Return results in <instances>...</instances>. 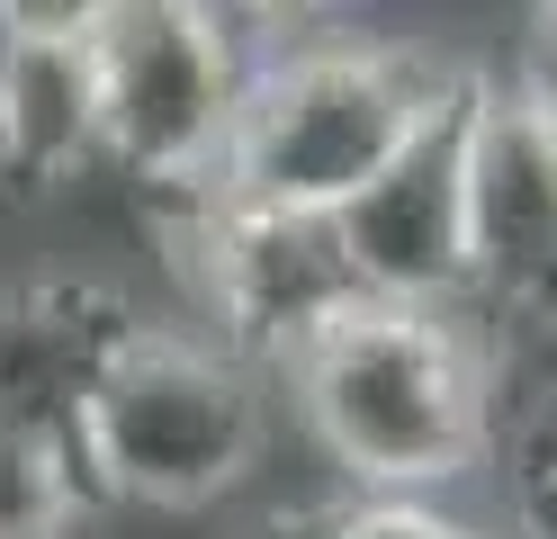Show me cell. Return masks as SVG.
<instances>
[{"label": "cell", "instance_id": "obj_1", "mask_svg": "<svg viewBox=\"0 0 557 539\" xmlns=\"http://www.w3.org/2000/svg\"><path fill=\"white\" fill-rule=\"evenodd\" d=\"M306 431L342 467V494L449 503L495 458V359L459 306H360L288 369Z\"/></svg>", "mask_w": 557, "mask_h": 539}, {"label": "cell", "instance_id": "obj_2", "mask_svg": "<svg viewBox=\"0 0 557 539\" xmlns=\"http://www.w3.org/2000/svg\"><path fill=\"white\" fill-rule=\"evenodd\" d=\"M449 90L459 72H441L396 36H306V46L252 54L207 207L342 216L449 108Z\"/></svg>", "mask_w": 557, "mask_h": 539}, {"label": "cell", "instance_id": "obj_3", "mask_svg": "<svg viewBox=\"0 0 557 539\" xmlns=\"http://www.w3.org/2000/svg\"><path fill=\"white\" fill-rule=\"evenodd\" d=\"M73 458L90 503H145V513L225 503L261 467V387L234 351L135 323L82 405Z\"/></svg>", "mask_w": 557, "mask_h": 539}, {"label": "cell", "instance_id": "obj_4", "mask_svg": "<svg viewBox=\"0 0 557 539\" xmlns=\"http://www.w3.org/2000/svg\"><path fill=\"white\" fill-rule=\"evenodd\" d=\"M99 63V162H117L135 189L171 207H207L234 144V108L252 82V46L234 19L189 0H109L90 10Z\"/></svg>", "mask_w": 557, "mask_h": 539}, {"label": "cell", "instance_id": "obj_5", "mask_svg": "<svg viewBox=\"0 0 557 539\" xmlns=\"http://www.w3.org/2000/svg\"><path fill=\"white\" fill-rule=\"evenodd\" d=\"M459 189H468V306L557 315V90H459Z\"/></svg>", "mask_w": 557, "mask_h": 539}, {"label": "cell", "instance_id": "obj_6", "mask_svg": "<svg viewBox=\"0 0 557 539\" xmlns=\"http://www.w3.org/2000/svg\"><path fill=\"white\" fill-rule=\"evenodd\" d=\"M189 252L207 279V306L225 323V351L252 369H297L342 315H360V279L342 261L333 216H270V207H198Z\"/></svg>", "mask_w": 557, "mask_h": 539}, {"label": "cell", "instance_id": "obj_7", "mask_svg": "<svg viewBox=\"0 0 557 539\" xmlns=\"http://www.w3.org/2000/svg\"><path fill=\"white\" fill-rule=\"evenodd\" d=\"M468 90V82H459ZM459 90L449 108L333 216L342 261L369 306H459L468 315V189H459Z\"/></svg>", "mask_w": 557, "mask_h": 539}, {"label": "cell", "instance_id": "obj_8", "mask_svg": "<svg viewBox=\"0 0 557 539\" xmlns=\"http://www.w3.org/2000/svg\"><path fill=\"white\" fill-rule=\"evenodd\" d=\"M99 162L90 10H0V180L54 189Z\"/></svg>", "mask_w": 557, "mask_h": 539}, {"label": "cell", "instance_id": "obj_9", "mask_svg": "<svg viewBox=\"0 0 557 539\" xmlns=\"http://www.w3.org/2000/svg\"><path fill=\"white\" fill-rule=\"evenodd\" d=\"M135 333L126 297L90 279H37V287H10L0 297V422L10 431H46V441L73 450L82 405L109 351Z\"/></svg>", "mask_w": 557, "mask_h": 539}, {"label": "cell", "instance_id": "obj_10", "mask_svg": "<svg viewBox=\"0 0 557 539\" xmlns=\"http://www.w3.org/2000/svg\"><path fill=\"white\" fill-rule=\"evenodd\" d=\"M82 513H90L82 458L63 441H46V431L0 422V539H73Z\"/></svg>", "mask_w": 557, "mask_h": 539}, {"label": "cell", "instance_id": "obj_11", "mask_svg": "<svg viewBox=\"0 0 557 539\" xmlns=\"http://www.w3.org/2000/svg\"><path fill=\"white\" fill-rule=\"evenodd\" d=\"M261 539H504V530L423 494H324L306 513H278Z\"/></svg>", "mask_w": 557, "mask_h": 539}, {"label": "cell", "instance_id": "obj_12", "mask_svg": "<svg viewBox=\"0 0 557 539\" xmlns=\"http://www.w3.org/2000/svg\"><path fill=\"white\" fill-rule=\"evenodd\" d=\"M495 477H504V539H557V395L531 405L512 431H495Z\"/></svg>", "mask_w": 557, "mask_h": 539}, {"label": "cell", "instance_id": "obj_13", "mask_svg": "<svg viewBox=\"0 0 557 539\" xmlns=\"http://www.w3.org/2000/svg\"><path fill=\"white\" fill-rule=\"evenodd\" d=\"M540 27H548V46H557V10H540Z\"/></svg>", "mask_w": 557, "mask_h": 539}]
</instances>
